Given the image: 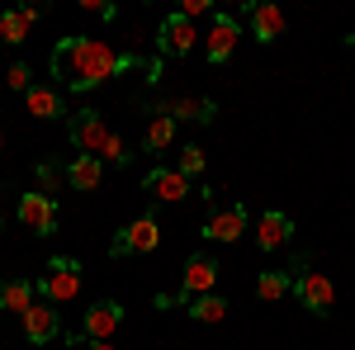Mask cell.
<instances>
[{
	"label": "cell",
	"mask_w": 355,
	"mask_h": 350,
	"mask_svg": "<svg viewBox=\"0 0 355 350\" xmlns=\"http://www.w3.org/2000/svg\"><path fill=\"white\" fill-rule=\"evenodd\" d=\"M137 57L133 53H114L105 38H81V33H71V38H62L53 48V76L67 90H95V85L114 81V76H123V71H133Z\"/></svg>",
	"instance_id": "cell-1"
},
{
	"label": "cell",
	"mask_w": 355,
	"mask_h": 350,
	"mask_svg": "<svg viewBox=\"0 0 355 350\" xmlns=\"http://www.w3.org/2000/svg\"><path fill=\"white\" fill-rule=\"evenodd\" d=\"M294 298H299L308 313H318V317H327L331 308H336V289H331V279L322 270L308 265V256L294 261Z\"/></svg>",
	"instance_id": "cell-2"
},
{
	"label": "cell",
	"mask_w": 355,
	"mask_h": 350,
	"mask_svg": "<svg viewBox=\"0 0 355 350\" xmlns=\"http://www.w3.org/2000/svg\"><path fill=\"white\" fill-rule=\"evenodd\" d=\"M81 284H85L81 261H71V256H53L48 270H43V279H38V294L48 298V303H71V298L81 294Z\"/></svg>",
	"instance_id": "cell-3"
},
{
	"label": "cell",
	"mask_w": 355,
	"mask_h": 350,
	"mask_svg": "<svg viewBox=\"0 0 355 350\" xmlns=\"http://www.w3.org/2000/svg\"><path fill=\"white\" fill-rule=\"evenodd\" d=\"M157 246H162V222H157L152 213H142V218H133V222L114 237L110 251H114V256H152Z\"/></svg>",
	"instance_id": "cell-4"
},
{
	"label": "cell",
	"mask_w": 355,
	"mask_h": 350,
	"mask_svg": "<svg viewBox=\"0 0 355 350\" xmlns=\"http://www.w3.org/2000/svg\"><path fill=\"white\" fill-rule=\"evenodd\" d=\"M67 137H71V147H76L81 157H95V152L110 142V123H105L100 109H76L71 123H67Z\"/></svg>",
	"instance_id": "cell-5"
},
{
	"label": "cell",
	"mask_w": 355,
	"mask_h": 350,
	"mask_svg": "<svg viewBox=\"0 0 355 350\" xmlns=\"http://www.w3.org/2000/svg\"><path fill=\"white\" fill-rule=\"evenodd\" d=\"M15 213H19V222H24L28 232H38V237L57 232V199H53V194H43V189H28V194H19Z\"/></svg>",
	"instance_id": "cell-6"
},
{
	"label": "cell",
	"mask_w": 355,
	"mask_h": 350,
	"mask_svg": "<svg viewBox=\"0 0 355 350\" xmlns=\"http://www.w3.org/2000/svg\"><path fill=\"white\" fill-rule=\"evenodd\" d=\"M194 43H199V28H194L180 10L162 19V28H157V48H162V57H190Z\"/></svg>",
	"instance_id": "cell-7"
},
{
	"label": "cell",
	"mask_w": 355,
	"mask_h": 350,
	"mask_svg": "<svg viewBox=\"0 0 355 350\" xmlns=\"http://www.w3.org/2000/svg\"><path fill=\"white\" fill-rule=\"evenodd\" d=\"M19 331H24L28 346H48L53 336H62V317H57V303H33L24 317H19Z\"/></svg>",
	"instance_id": "cell-8"
},
{
	"label": "cell",
	"mask_w": 355,
	"mask_h": 350,
	"mask_svg": "<svg viewBox=\"0 0 355 350\" xmlns=\"http://www.w3.org/2000/svg\"><path fill=\"white\" fill-rule=\"evenodd\" d=\"M237 43H242V24L232 15H214V24L204 33V57L209 62H227V57L237 53Z\"/></svg>",
	"instance_id": "cell-9"
},
{
	"label": "cell",
	"mask_w": 355,
	"mask_h": 350,
	"mask_svg": "<svg viewBox=\"0 0 355 350\" xmlns=\"http://www.w3.org/2000/svg\"><path fill=\"white\" fill-rule=\"evenodd\" d=\"M218 289V261L214 256H190L185 261V274H180V294L185 298H204Z\"/></svg>",
	"instance_id": "cell-10"
},
{
	"label": "cell",
	"mask_w": 355,
	"mask_h": 350,
	"mask_svg": "<svg viewBox=\"0 0 355 350\" xmlns=\"http://www.w3.org/2000/svg\"><path fill=\"white\" fill-rule=\"evenodd\" d=\"M242 227H246V209L242 204H227V209H218V213H209L204 242H242Z\"/></svg>",
	"instance_id": "cell-11"
},
{
	"label": "cell",
	"mask_w": 355,
	"mask_h": 350,
	"mask_svg": "<svg viewBox=\"0 0 355 350\" xmlns=\"http://www.w3.org/2000/svg\"><path fill=\"white\" fill-rule=\"evenodd\" d=\"M119 326H123V303H110L105 298V303H90L85 308V336L90 341H110Z\"/></svg>",
	"instance_id": "cell-12"
},
{
	"label": "cell",
	"mask_w": 355,
	"mask_h": 350,
	"mask_svg": "<svg viewBox=\"0 0 355 350\" xmlns=\"http://www.w3.org/2000/svg\"><path fill=\"white\" fill-rule=\"evenodd\" d=\"M147 194L152 199H162V204H180V199H190V180L180 175V170H166V166H157V170H147Z\"/></svg>",
	"instance_id": "cell-13"
},
{
	"label": "cell",
	"mask_w": 355,
	"mask_h": 350,
	"mask_svg": "<svg viewBox=\"0 0 355 350\" xmlns=\"http://www.w3.org/2000/svg\"><path fill=\"white\" fill-rule=\"evenodd\" d=\"M289 237H294V222H289V213H279V209L261 213V222H256V246H261V251H279Z\"/></svg>",
	"instance_id": "cell-14"
},
{
	"label": "cell",
	"mask_w": 355,
	"mask_h": 350,
	"mask_svg": "<svg viewBox=\"0 0 355 350\" xmlns=\"http://www.w3.org/2000/svg\"><path fill=\"white\" fill-rule=\"evenodd\" d=\"M246 19H251V38H256V43H275V38L284 33L279 5H246Z\"/></svg>",
	"instance_id": "cell-15"
},
{
	"label": "cell",
	"mask_w": 355,
	"mask_h": 350,
	"mask_svg": "<svg viewBox=\"0 0 355 350\" xmlns=\"http://www.w3.org/2000/svg\"><path fill=\"white\" fill-rule=\"evenodd\" d=\"M157 114H171V119H194V123H209V119L218 114V105H214V100H194V95H175V100H162V105H157Z\"/></svg>",
	"instance_id": "cell-16"
},
{
	"label": "cell",
	"mask_w": 355,
	"mask_h": 350,
	"mask_svg": "<svg viewBox=\"0 0 355 350\" xmlns=\"http://www.w3.org/2000/svg\"><path fill=\"white\" fill-rule=\"evenodd\" d=\"M38 15H43L38 5H24V10H0V38H5L10 48H15V43H24V38H28V24H33Z\"/></svg>",
	"instance_id": "cell-17"
},
{
	"label": "cell",
	"mask_w": 355,
	"mask_h": 350,
	"mask_svg": "<svg viewBox=\"0 0 355 350\" xmlns=\"http://www.w3.org/2000/svg\"><path fill=\"white\" fill-rule=\"evenodd\" d=\"M100 180H105V161H100V157H76V161L67 166V185L81 189V194L100 189Z\"/></svg>",
	"instance_id": "cell-18"
},
{
	"label": "cell",
	"mask_w": 355,
	"mask_h": 350,
	"mask_svg": "<svg viewBox=\"0 0 355 350\" xmlns=\"http://www.w3.org/2000/svg\"><path fill=\"white\" fill-rule=\"evenodd\" d=\"M33 294H38V284H28V279H5V284H0V308L15 313V317H24L28 308H33Z\"/></svg>",
	"instance_id": "cell-19"
},
{
	"label": "cell",
	"mask_w": 355,
	"mask_h": 350,
	"mask_svg": "<svg viewBox=\"0 0 355 350\" xmlns=\"http://www.w3.org/2000/svg\"><path fill=\"white\" fill-rule=\"evenodd\" d=\"M24 105H28L33 119H62V114H67V105H62V95H57L53 85H33L24 95Z\"/></svg>",
	"instance_id": "cell-20"
},
{
	"label": "cell",
	"mask_w": 355,
	"mask_h": 350,
	"mask_svg": "<svg viewBox=\"0 0 355 350\" xmlns=\"http://www.w3.org/2000/svg\"><path fill=\"white\" fill-rule=\"evenodd\" d=\"M294 294V270L284 274V270H261L256 274V298H266V303H275V298Z\"/></svg>",
	"instance_id": "cell-21"
},
{
	"label": "cell",
	"mask_w": 355,
	"mask_h": 350,
	"mask_svg": "<svg viewBox=\"0 0 355 350\" xmlns=\"http://www.w3.org/2000/svg\"><path fill=\"white\" fill-rule=\"evenodd\" d=\"M175 142V119L171 114H152V123H147V137H142V147L147 152H166Z\"/></svg>",
	"instance_id": "cell-22"
},
{
	"label": "cell",
	"mask_w": 355,
	"mask_h": 350,
	"mask_svg": "<svg viewBox=\"0 0 355 350\" xmlns=\"http://www.w3.org/2000/svg\"><path fill=\"white\" fill-rule=\"evenodd\" d=\"M190 317H194V322H223V317H227V298H223V294L194 298V303H190Z\"/></svg>",
	"instance_id": "cell-23"
},
{
	"label": "cell",
	"mask_w": 355,
	"mask_h": 350,
	"mask_svg": "<svg viewBox=\"0 0 355 350\" xmlns=\"http://www.w3.org/2000/svg\"><path fill=\"white\" fill-rule=\"evenodd\" d=\"M100 157H105V161H110V166H128V161H133V147H128V137L110 133V142L100 147Z\"/></svg>",
	"instance_id": "cell-24"
},
{
	"label": "cell",
	"mask_w": 355,
	"mask_h": 350,
	"mask_svg": "<svg viewBox=\"0 0 355 350\" xmlns=\"http://www.w3.org/2000/svg\"><path fill=\"white\" fill-rule=\"evenodd\" d=\"M175 170H180V175H185V180H190V175H204V147H180V166H175Z\"/></svg>",
	"instance_id": "cell-25"
},
{
	"label": "cell",
	"mask_w": 355,
	"mask_h": 350,
	"mask_svg": "<svg viewBox=\"0 0 355 350\" xmlns=\"http://www.w3.org/2000/svg\"><path fill=\"white\" fill-rule=\"evenodd\" d=\"M33 175H38V189H43V194L67 180V170H62V166H53V161H38V170H33Z\"/></svg>",
	"instance_id": "cell-26"
},
{
	"label": "cell",
	"mask_w": 355,
	"mask_h": 350,
	"mask_svg": "<svg viewBox=\"0 0 355 350\" xmlns=\"http://www.w3.org/2000/svg\"><path fill=\"white\" fill-rule=\"evenodd\" d=\"M28 76H33V71H28L24 62H15V67L5 71V85H10V90H19V95H28V90H33V81H28Z\"/></svg>",
	"instance_id": "cell-27"
},
{
	"label": "cell",
	"mask_w": 355,
	"mask_h": 350,
	"mask_svg": "<svg viewBox=\"0 0 355 350\" xmlns=\"http://www.w3.org/2000/svg\"><path fill=\"white\" fill-rule=\"evenodd\" d=\"M180 15H185V19H199V15H214V0H185V5H180Z\"/></svg>",
	"instance_id": "cell-28"
},
{
	"label": "cell",
	"mask_w": 355,
	"mask_h": 350,
	"mask_svg": "<svg viewBox=\"0 0 355 350\" xmlns=\"http://www.w3.org/2000/svg\"><path fill=\"white\" fill-rule=\"evenodd\" d=\"M81 10H85V15H95V19H114V15H119L114 5H105V0H81Z\"/></svg>",
	"instance_id": "cell-29"
},
{
	"label": "cell",
	"mask_w": 355,
	"mask_h": 350,
	"mask_svg": "<svg viewBox=\"0 0 355 350\" xmlns=\"http://www.w3.org/2000/svg\"><path fill=\"white\" fill-rule=\"evenodd\" d=\"M185 294H157V313H171V308H180Z\"/></svg>",
	"instance_id": "cell-30"
},
{
	"label": "cell",
	"mask_w": 355,
	"mask_h": 350,
	"mask_svg": "<svg viewBox=\"0 0 355 350\" xmlns=\"http://www.w3.org/2000/svg\"><path fill=\"white\" fill-rule=\"evenodd\" d=\"M85 350H114V341H90Z\"/></svg>",
	"instance_id": "cell-31"
},
{
	"label": "cell",
	"mask_w": 355,
	"mask_h": 350,
	"mask_svg": "<svg viewBox=\"0 0 355 350\" xmlns=\"http://www.w3.org/2000/svg\"><path fill=\"white\" fill-rule=\"evenodd\" d=\"M0 147H5V128H0Z\"/></svg>",
	"instance_id": "cell-32"
},
{
	"label": "cell",
	"mask_w": 355,
	"mask_h": 350,
	"mask_svg": "<svg viewBox=\"0 0 355 350\" xmlns=\"http://www.w3.org/2000/svg\"><path fill=\"white\" fill-rule=\"evenodd\" d=\"M0 222H5V209H0Z\"/></svg>",
	"instance_id": "cell-33"
},
{
	"label": "cell",
	"mask_w": 355,
	"mask_h": 350,
	"mask_svg": "<svg viewBox=\"0 0 355 350\" xmlns=\"http://www.w3.org/2000/svg\"><path fill=\"white\" fill-rule=\"evenodd\" d=\"M351 43H355V33H351Z\"/></svg>",
	"instance_id": "cell-34"
}]
</instances>
